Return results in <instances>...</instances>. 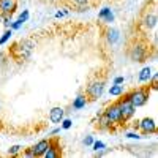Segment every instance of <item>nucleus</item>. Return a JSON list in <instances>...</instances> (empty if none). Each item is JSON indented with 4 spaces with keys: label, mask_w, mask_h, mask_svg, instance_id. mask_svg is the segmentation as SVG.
<instances>
[{
    "label": "nucleus",
    "mask_w": 158,
    "mask_h": 158,
    "mask_svg": "<svg viewBox=\"0 0 158 158\" xmlns=\"http://www.w3.org/2000/svg\"><path fill=\"white\" fill-rule=\"evenodd\" d=\"M18 10V0H0V16L15 15Z\"/></svg>",
    "instance_id": "9d476101"
},
{
    "label": "nucleus",
    "mask_w": 158,
    "mask_h": 158,
    "mask_svg": "<svg viewBox=\"0 0 158 158\" xmlns=\"http://www.w3.org/2000/svg\"><path fill=\"white\" fill-rule=\"evenodd\" d=\"M60 130H62L60 127H59V128H54V130H51V131H49V135H59V133H60Z\"/></svg>",
    "instance_id": "473e14b6"
},
{
    "label": "nucleus",
    "mask_w": 158,
    "mask_h": 158,
    "mask_svg": "<svg viewBox=\"0 0 158 158\" xmlns=\"http://www.w3.org/2000/svg\"><path fill=\"white\" fill-rule=\"evenodd\" d=\"M125 136H127L128 139H141V138H142L138 131H128V133H125Z\"/></svg>",
    "instance_id": "c85d7f7f"
},
{
    "label": "nucleus",
    "mask_w": 158,
    "mask_h": 158,
    "mask_svg": "<svg viewBox=\"0 0 158 158\" xmlns=\"http://www.w3.org/2000/svg\"><path fill=\"white\" fill-rule=\"evenodd\" d=\"M11 36H13V30H11V29H5V32L0 35V48L5 46L10 40H11Z\"/></svg>",
    "instance_id": "6ab92c4d"
},
{
    "label": "nucleus",
    "mask_w": 158,
    "mask_h": 158,
    "mask_svg": "<svg viewBox=\"0 0 158 158\" xmlns=\"http://www.w3.org/2000/svg\"><path fill=\"white\" fill-rule=\"evenodd\" d=\"M21 152H22V146H19V144H15V146H11V147L8 149V156H18Z\"/></svg>",
    "instance_id": "412c9836"
},
{
    "label": "nucleus",
    "mask_w": 158,
    "mask_h": 158,
    "mask_svg": "<svg viewBox=\"0 0 158 158\" xmlns=\"http://www.w3.org/2000/svg\"><path fill=\"white\" fill-rule=\"evenodd\" d=\"M71 125H73V120H71V118H65V117H63V120L60 122V128H62V130H70Z\"/></svg>",
    "instance_id": "cd10ccee"
},
{
    "label": "nucleus",
    "mask_w": 158,
    "mask_h": 158,
    "mask_svg": "<svg viewBox=\"0 0 158 158\" xmlns=\"http://www.w3.org/2000/svg\"><path fill=\"white\" fill-rule=\"evenodd\" d=\"M104 38H106V43L109 44V46H115L118 41H120V38H122V35H120V30H118L117 27H109L106 29V32H104Z\"/></svg>",
    "instance_id": "1a4fd4ad"
},
{
    "label": "nucleus",
    "mask_w": 158,
    "mask_h": 158,
    "mask_svg": "<svg viewBox=\"0 0 158 158\" xmlns=\"http://www.w3.org/2000/svg\"><path fill=\"white\" fill-rule=\"evenodd\" d=\"M97 128H98L100 131H115V130H117V128L112 125V122H111L103 112L98 114V123H97Z\"/></svg>",
    "instance_id": "ddd939ff"
},
{
    "label": "nucleus",
    "mask_w": 158,
    "mask_h": 158,
    "mask_svg": "<svg viewBox=\"0 0 158 158\" xmlns=\"http://www.w3.org/2000/svg\"><path fill=\"white\" fill-rule=\"evenodd\" d=\"M51 2H59V0H51Z\"/></svg>",
    "instance_id": "f704fd0d"
},
{
    "label": "nucleus",
    "mask_w": 158,
    "mask_h": 158,
    "mask_svg": "<svg viewBox=\"0 0 158 158\" xmlns=\"http://www.w3.org/2000/svg\"><path fill=\"white\" fill-rule=\"evenodd\" d=\"M49 142H51V139H40L35 146H32V150H33L35 156H43L44 152L49 147Z\"/></svg>",
    "instance_id": "2eb2a0df"
},
{
    "label": "nucleus",
    "mask_w": 158,
    "mask_h": 158,
    "mask_svg": "<svg viewBox=\"0 0 158 158\" xmlns=\"http://www.w3.org/2000/svg\"><path fill=\"white\" fill-rule=\"evenodd\" d=\"M152 68L150 67H144L139 73H138V82L139 84H147L150 81V77H152Z\"/></svg>",
    "instance_id": "f3484780"
},
{
    "label": "nucleus",
    "mask_w": 158,
    "mask_h": 158,
    "mask_svg": "<svg viewBox=\"0 0 158 158\" xmlns=\"http://www.w3.org/2000/svg\"><path fill=\"white\" fill-rule=\"evenodd\" d=\"M98 19L104 24L111 25L114 21H115V15H114V10L111 6H103L100 11H98Z\"/></svg>",
    "instance_id": "f8f14e48"
},
{
    "label": "nucleus",
    "mask_w": 158,
    "mask_h": 158,
    "mask_svg": "<svg viewBox=\"0 0 158 158\" xmlns=\"http://www.w3.org/2000/svg\"><path fill=\"white\" fill-rule=\"evenodd\" d=\"M127 56L135 63H144L150 56V44L147 43V40L136 38V40H133V43L128 46Z\"/></svg>",
    "instance_id": "f257e3e1"
},
{
    "label": "nucleus",
    "mask_w": 158,
    "mask_h": 158,
    "mask_svg": "<svg viewBox=\"0 0 158 158\" xmlns=\"http://www.w3.org/2000/svg\"><path fill=\"white\" fill-rule=\"evenodd\" d=\"M123 97L133 104L135 108H142V106H146V104L149 103L150 100V90L149 87H138V89H133V90H130V92H125Z\"/></svg>",
    "instance_id": "7ed1b4c3"
},
{
    "label": "nucleus",
    "mask_w": 158,
    "mask_h": 158,
    "mask_svg": "<svg viewBox=\"0 0 158 158\" xmlns=\"http://www.w3.org/2000/svg\"><path fill=\"white\" fill-rule=\"evenodd\" d=\"M0 109H2V101H0Z\"/></svg>",
    "instance_id": "72a5a7b5"
},
{
    "label": "nucleus",
    "mask_w": 158,
    "mask_h": 158,
    "mask_svg": "<svg viewBox=\"0 0 158 158\" xmlns=\"http://www.w3.org/2000/svg\"><path fill=\"white\" fill-rule=\"evenodd\" d=\"M156 24H158V16H156V11L155 10H150V11H146L144 13V16L141 19V25L144 29H146L147 32L153 30L156 27Z\"/></svg>",
    "instance_id": "6e6552de"
},
{
    "label": "nucleus",
    "mask_w": 158,
    "mask_h": 158,
    "mask_svg": "<svg viewBox=\"0 0 158 158\" xmlns=\"http://www.w3.org/2000/svg\"><path fill=\"white\" fill-rule=\"evenodd\" d=\"M87 103H89V100H87V97L84 95V94H79L74 100H73V104H71V108L74 109V111H81V109H84L85 106H87Z\"/></svg>",
    "instance_id": "dca6fc26"
},
{
    "label": "nucleus",
    "mask_w": 158,
    "mask_h": 158,
    "mask_svg": "<svg viewBox=\"0 0 158 158\" xmlns=\"http://www.w3.org/2000/svg\"><path fill=\"white\" fill-rule=\"evenodd\" d=\"M65 117V109L60 108V106H54L51 111H49V122L51 123H60Z\"/></svg>",
    "instance_id": "4468645a"
},
{
    "label": "nucleus",
    "mask_w": 158,
    "mask_h": 158,
    "mask_svg": "<svg viewBox=\"0 0 158 158\" xmlns=\"http://www.w3.org/2000/svg\"><path fill=\"white\" fill-rule=\"evenodd\" d=\"M22 155H24V156H29V158H35V153H33L32 147H27V149H24V150H22Z\"/></svg>",
    "instance_id": "c756f323"
},
{
    "label": "nucleus",
    "mask_w": 158,
    "mask_h": 158,
    "mask_svg": "<svg viewBox=\"0 0 158 158\" xmlns=\"http://www.w3.org/2000/svg\"><path fill=\"white\" fill-rule=\"evenodd\" d=\"M0 19H2L3 27H5V29H10V24H11V21H13V16H11V15H3V16H0Z\"/></svg>",
    "instance_id": "5701e85b"
},
{
    "label": "nucleus",
    "mask_w": 158,
    "mask_h": 158,
    "mask_svg": "<svg viewBox=\"0 0 158 158\" xmlns=\"http://www.w3.org/2000/svg\"><path fill=\"white\" fill-rule=\"evenodd\" d=\"M67 2L71 6H74V10L79 6H84V5H92V0H67Z\"/></svg>",
    "instance_id": "aec40b11"
},
{
    "label": "nucleus",
    "mask_w": 158,
    "mask_h": 158,
    "mask_svg": "<svg viewBox=\"0 0 158 158\" xmlns=\"http://www.w3.org/2000/svg\"><path fill=\"white\" fill-rule=\"evenodd\" d=\"M44 158H60L62 156V149H60V144H59V139H51L49 142V147L48 150L44 152L43 155Z\"/></svg>",
    "instance_id": "9b49d317"
},
{
    "label": "nucleus",
    "mask_w": 158,
    "mask_h": 158,
    "mask_svg": "<svg viewBox=\"0 0 158 158\" xmlns=\"http://www.w3.org/2000/svg\"><path fill=\"white\" fill-rule=\"evenodd\" d=\"M117 104H118V109H120V114H122L123 122H125V123L130 122L131 118L135 117V114H136V108H135L133 104H131L123 95H122V98L117 100Z\"/></svg>",
    "instance_id": "0eeeda50"
},
{
    "label": "nucleus",
    "mask_w": 158,
    "mask_h": 158,
    "mask_svg": "<svg viewBox=\"0 0 158 158\" xmlns=\"http://www.w3.org/2000/svg\"><path fill=\"white\" fill-rule=\"evenodd\" d=\"M125 94V89L122 84H112L109 87V95L111 97H122Z\"/></svg>",
    "instance_id": "a211bd4d"
},
{
    "label": "nucleus",
    "mask_w": 158,
    "mask_h": 158,
    "mask_svg": "<svg viewBox=\"0 0 158 158\" xmlns=\"http://www.w3.org/2000/svg\"><path fill=\"white\" fill-rule=\"evenodd\" d=\"M94 141H95L94 136L89 135V136H85V138L82 139V144H84V146H92V144H94Z\"/></svg>",
    "instance_id": "7c9ffc66"
},
{
    "label": "nucleus",
    "mask_w": 158,
    "mask_h": 158,
    "mask_svg": "<svg viewBox=\"0 0 158 158\" xmlns=\"http://www.w3.org/2000/svg\"><path fill=\"white\" fill-rule=\"evenodd\" d=\"M22 25H24V22H21L19 19H16V21H11V24H10V29H11L13 32H16V30L22 29Z\"/></svg>",
    "instance_id": "bb28decb"
},
{
    "label": "nucleus",
    "mask_w": 158,
    "mask_h": 158,
    "mask_svg": "<svg viewBox=\"0 0 158 158\" xmlns=\"http://www.w3.org/2000/svg\"><path fill=\"white\" fill-rule=\"evenodd\" d=\"M90 147L94 149L95 152H98V150H103V149H106V144H104L103 141H94V144H92Z\"/></svg>",
    "instance_id": "b1692460"
},
{
    "label": "nucleus",
    "mask_w": 158,
    "mask_h": 158,
    "mask_svg": "<svg viewBox=\"0 0 158 158\" xmlns=\"http://www.w3.org/2000/svg\"><path fill=\"white\" fill-rule=\"evenodd\" d=\"M123 82H125V77L123 76H117L114 79V84H123Z\"/></svg>",
    "instance_id": "2f4dec72"
},
{
    "label": "nucleus",
    "mask_w": 158,
    "mask_h": 158,
    "mask_svg": "<svg viewBox=\"0 0 158 158\" xmlns=\"http://www.w3.org/2000/svg\"><path fill=\"white\" fill-rule=\"evenodd\" d=\"M104 85H106V79H103V77H94L85 85L84 95L87 97L89 101H97L104 94Z\"/></svg>",
    "instance_id": "20e7f679"
},
{
    "label": "nucleus",
    "mask_w": 158,
    "mask_h": 158,
    "mask_svg": "<svg viewBox=\"0 0 158 158\" xmlns=\"http://www.w3.org/2000/svg\"><path fill=\"white\" fill-rule=\"evenodd\" d=\"M70 15V8H62V10H59V11H56V19H62V18H65V16H68Z\"/></svg>",
    "instance_id": "a878e982"
},
{
    "label": "nucleus",
    "mask_w": 158,
    "mask_h": 158,
    "mask_svg": "<svg viewBox=\"0 0 158 158\" xmlns=\"http://www.w3.org/2000/svg\"><path fill=\"white\" fill-rule=\"evenodd\" d=\"M103 114L106 115V117L109 118V120L112 122V125H114L115 128H118V127H123V125H125L123 118H122V114H120V109H118V104H117V101L109 103L108 106L103 109Z\"/></svg>",
    "instance_id": "39448f33"
},
{
    "label": "nucleus",
    "mask_w": 158,
    "mask_h": 158,
    "mask_svg": "<svg viewBox=\"0 0 158 158\" xmlns=\"http://www.w3.org/2000/svg\"><path fill=\"white\" fill-rule=\"evenodd\" d=\"M33 49H35V41H33V40L24 38V40L16 41L15 44L10 48V56L15 59L16 62H21V60L24 62V60L30 59Z\"/></svg>",
    "instance_id": "f03ea898"
},
{
    "label": "nucleus",
    "mask_w": 158,
    "mask_h": 158,
    "mask_svg": "<svg viewBox=\"0 0 158 158\" xmlns=\"http://www.w3.org/2000/svg\"><path fill=\"white\" fill-rule=\"evenodd\" d=\"M135 130L141 131L142 136H149V135H156V120L152 117H144L141 120H136L133 125Z\"/></svg>",
    "instance_id": "423d86ee"
},
{
    "label": "nucleus",
    "mask_w": 158,
    "mask_h": 158,
    "mask_svg": "<svg viewBox=\"0 0 158 158\" xmlns=\"http://www.w3.org/2000/svg\"><path fill=\"white\" fill-rule=\"evenodd\" d=\"M29 18H30V11H29V10H22V11L19 13V16H18V19H19L21 22H27Z\"/></svg>",
    "instance_id": "393cba45"
},
{
    "label": "nucleus",
    "mask_w": 158,
    "mask_h": 158,
    "mask_svg": "<svg viewBox=\"0 0 158 158\" xmlns=\"http://www.w3.org/2000/svg\"><path fill=\"white\" fill-rule=\"evenodd\" d=\"M147 84H150V85H149V90H158V74H156V73L152 74L150 81H149Z\"/></svg>",
    "instance_id": "4be33fe9"
}]
</instances>
